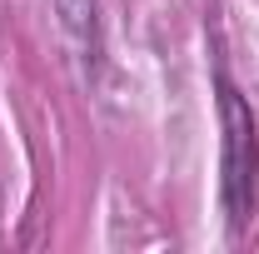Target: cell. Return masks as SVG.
<instances>
[{
    "label": "cell",
    "instance_id": "cell-1",
    "mask_svg": "<svg viewBox=\"0 0 259 254\" xmlns=\"http://www.w3.org/2000/svg\"><path fill=\"white\" fill-rule=\"evenodd\" d=\"M220 120H225V215H229V229L239 234L249 209H254L259 140H254V120L229 80H220Z\"/></svg>",
    "mask_w": 259,
    "mask_h": 254
}]
</instances>
